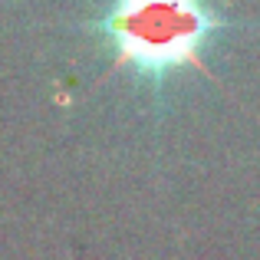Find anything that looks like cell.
Here are the masks:
<instances>
[{"label":"cell","mask_w":260,"mask_h":260,"mask_svg":"<svg viewBox=\"0 0 260 260\" xmlns=\"http://www.w3.org/2000/svg\"><path fill=\"white\" fill-rule=\"evenodd\" d=\"M231 26L217 0H109L95 20L115 66L148 86L184 70L204 73L208 50Z\"/></svg>","instance_id":"obj_1"}]
</instances>
